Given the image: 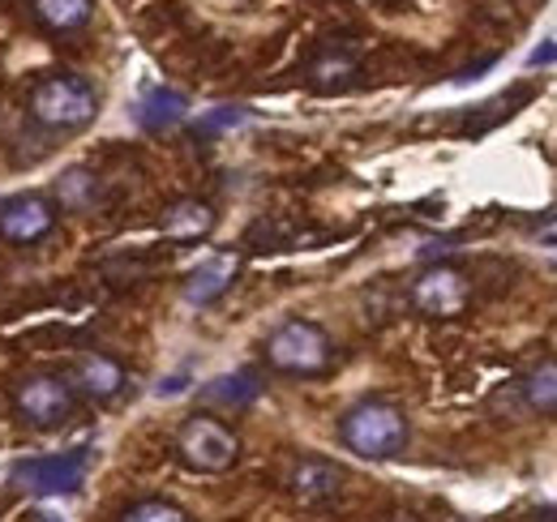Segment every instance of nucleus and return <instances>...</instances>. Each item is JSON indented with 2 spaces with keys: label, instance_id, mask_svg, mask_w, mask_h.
Returning <instances> with one entry per match:
<instances>
[{
  "label": "nucleus",
  "instance_id": "a211bd4d",
  "mask_svg": "<svg viewBox=\"0 0 557 522\" xmlns=\"http://www.w3.org/2000/svg\"><path fill=\"white\" fill-rule=\"evenodd\" d=\"M121 522H189V514L181 510V506H172V501H159V497H146V501H134Z\"/></svg>",
  "mask_w": 557,
  "mask_h": 522
},
{
  "label": "nucleus",
  "instance_id": "f257e3e1",
  "mask_svg": "<svg viewBox=\"0 0 557 522\" xmlns=\"http://www.w3.org/2000/svg\"><path fill=\"white\" fill-rule=\"evenodd\" d=\"M339 437L360 458H395L408 446V415L395 402L364 398L339 420Z\"/></svg>",
  "mask_w": 557,
  "mask_h": 522
},
{
  "label": "nucleus",
  "instance_id": "f3484780",
  "mask_svg": "<svg viewBox=\"0 0 557 522\" xmlns=\"http://www.w3.org/2000/svg\"><path fill=\"white\" fill-rule=\"evenodd\" d=\"M258 394H262V382H258L253 373H232V377L210 382L207 402H219V407H249Z\"/></svg>",
  "mask_w": 557,
  "mask_h": 522
},
{
  "label": "nucleus",
  "instance_id": "0eeeda50",
  "mask_svg": "<svg viewBox=\"0 0 557 522\" xmlns=\"http://www.w3.org/2000/svg\"><path fill=\"white\" fill-rule=\"evenodd\" d=\"M472 300V283L455 265H429L412 283V304L424 318H459Z\"/></svg>",
  "mask_w": 557,
  "mask_h": 522
},
{
  "label": "nucleus",
  "instance_id": "ddd939ff",
  "mask_svg": "<svg viewBox=\"0 0 557 522\" xmlns=\"http://www.w3.org/2000/svg\"><path fill=\"white\" fill-rule=\"evenodd\" d=\"M236 283V258H210L185 278V300L189 304H210Z\"/></svg>",
  "mask_w": 557,
  "mask_h": 522
},
{
  "label": "nucleus",
  "instance_id": "1a4fd4ad",
  "mask_svg": "<svg viewBox=\"0 0 557 522\" xmlns=\"http://www.w3.org/2000/svg\"><path fill=\"white\" fill-rule=\"evenodd\" d=\"M214 232V210L198 197H181L163 210V236L176 245H198Z\"/></svg>",
  "mask_w": 557,
  "mask_h": 522
},
{
  "label": "nucleus",
  "instance_id": "aec40b11",
  "mask_svg": "<svg viewBox=\"0 0 557 522\" xmlns=\"http://www.w3.org/2000/svg\"><path fill=\"white\" fill-rule=\"evenodd\" d=\"M554 61H557V44H549V48H536L528 65H554Z\"/></svg>",
  "mask_w": 557,
  "mask_h": 522
},
{
  "label": "nucleus",
  "instance_id": "2eb2a0df",
  "mask_svg": "<svg viewBox=\"0 0 557 522\" xmlns=\"http://www.w3.org/2000/svg\"><path fill=\"white\" fill-rule=\"evenodd\" d=\"M523 398L532 411L557 415V356H545L528 377H523Z\"/></svg>",
  "mask_w": 557,
  "mask_h": 522
},
{
  "label": "nucleus",
  "instance_id": "7ed1b4c3",
  "mask_svg": "<svg viewBox=\"0 0 557 522\" xmlns=\"http://www.w3.org/2000/svg\"><path fill=\"white\" fill-rule=\"evenodd\" d=\"M262 356L267 364L278 373H292V377H318L331 369L335 360V347L326 338V330L313 326V322H283L271 330V338L262 343Z\"/></svg>",
  "mask_w": 557,
  "mask_h": 522
},
{
  "label": "nucleus",
  "instance_id": "f03ea898",
  "mask_svg": "<svg viewBox=\"0 0 557 522\" xmlns=\"http://www.w3.org/2000/svg\"><path fill=\"white\" fill-rule=\"evenodd\" d=\"M30 116L44 125V129H82L95 121L99 112V95L86 77L77 73H52L44 82L30 86V99H26Z\"/></svg>",
  "mask_w": 557,
  "mask_h": 522
},
{
  "label": "nucleus",
  "instance_id": "f8f14e48",
  "mask_svg": "<svg viewBox=\"0 0 557 522\" xmlns=\"http://www.w3.org/2000/svg\"><path fill=\"white\" fill-rule=\"evenodd\" d=\"M30 13L52 35H77L95 17V0H30Z\"/></svg>",
  "mask_w": 557,
  "mask_h": 522
},
{
  "label": "nucleus",
  "instance_id": "4468645a",
  "mask_svg": "<svg viewBox=\"0 0 557 522\" xmlns=\"http://www.w3.org/2000/svg\"><path fill=\"white\" fill-rule=\"evenodd\" d=\"M189 112V99L181 90H168V86H154L146 99L138 103V125L150 133H163L172 125H181Z\"/></svg>",
  "mask_w": 557,
  "mask_h": 522
},
{
  "label": "nucleus",
  "instance_id": "6e6552de",
  "mask_svg": "<svg viewBox=\"0 0 557 522\" xmlns=\"http://www.w3.org/2000/svg\"><path fill=\"white\" fill-rule=\"evenodd\" d=\"M57 227V201L44 194H22L9 197L0 206V240L26 249V245H39L48 240Z\"/></svg>",
  "mask_w": 557,
  "mask_h": 522
},
{
  "label": "nucleus",
  "instance_id": "39448f33",
  "mask_svg": "<svg viewBox=\"0 0 557 522\" xmlns=\"http://www.w3.org/2000/svg\"><path fill=\"white\" fill-rule=\"evenodd\" d=\"M13 407H17V415L26 420V424H35V428H57V424H65L73 415V407H77V394L65 377H57V373H30V377H22L17 386H13Z\"/></svg>",
  "mask_w": 557,
  "mask_h": 522
},
{
  "label": "nucleus",
  "instance_id": "412c9836",
  "mask_svg": "<svg viewBox=\"0 0 557 522\" xmlns=\"http://www.w3.org/2000/svg\"><path fill=\"white\" fill-rule=\"evenodd\" d=\"M528 522H557V510H536Z\"/></svg>",
  "mask_w": 557,
  "mask_h": 522
},
{
  "label": "nucleus",
  "instance_id": "9b49d317",
  "mask_svg": "<svg viewBox=\"0 0 557 522\" xmlns=\"http://www.w3.org/2000/svg\"><path fill=\"white\" fill-rule=\"evenodd\" d=\"M73 390L90 394V398H116V394L125 390V369H121L112 356L86 351V356L73 364Z\"/></svg>",
  "mask_w": 557,
  "mask_h": 522
},
{
  "label": "nucleus",
  "instance_id": "4be33fe9",
  "mask_svg": "<svg viewBox=\"0 0 557 522\" xmlns=\"http://www.w3.org/2000/svg\"><path fill=\"white\" fill-rule=\"evenodd\" d=\"M549 245H557V232H549Z\"/></svg>",
  "mask_w": 557,
  "mask_h": 522
},
{
  "label": "nucleus",
  "instance_id": "6ab92c4d",
  "mask_svg": "<svg viewBox=\"0 0 557 522\" xmlns=\"http://www.w3.org/2000/svg\"><path fill=\"white\" fill-rule=\"evenodd\" d=\"M249 121V112L245 108H214L210 116H202L194 129L198 133H227V129H236V125H245Z\"/></svg>",
  "mask_w": 557,
  "mask_h": 522
},
{
  "label": "nucleus",
  "instance_id": "423d86ee",
  "mask_svg": "<svg viewBox=\"0 0 557 522\" xmlns=\"http://www.w3.org/2000/svg\"><path fill=\"white\" fill-rule=\"evenodd\" d=\"M90 467V455L86 450H65V455L52 458H30V462H17L13 467V484L30 497H61V493H73L82 484Z\"/></svg>",
  "mask_w": 557,
  "mask_h": 522
},
{
  "label": "nucleus",
  "instance_id": "9d476101",
  "mask_svg": "<svg viewBox=\"0 0 557 522\" xmlns=\"http://www.w3.org/2000/svg\"><path fill=\"white\" fill-rule=\"evenodd\" d=\"M287 484H292V493L300 501H326V497H335L344 488V467H335L326 458H300L292 467Z\"/></svg>",
  "mask_w": 557,
  "mask_h": 522
},
{
  "label": "nucleus",
  "instance_id": "20e7f679",
  "mask_svg": "<svg viewBox=\"0 0 557 522\" xmlns=\"http://www.w3.org/2000/svg\"><path fill=\"white\" fill-rule=\"evenodd\" d=\"M176 455L185 458L194 471L219 475L240 458V437L214 415H189L176 433Z\"/></svg>",
  "mask_w": 557,
  "mask_h": 522
},
{
  "label": "nucleus",
  "instance_id": "dca6fc26",
  "mask_svg": "<svg viewBox=\"0 0 557 522\" xmlns=\"http://www.w3.org/2000/svg\"><path fill=\"white\" fill-rule=\"evenodd\" d=\"M57 210L65 206V210H90L95 201H99V181L86 172V167H70L61 181H57Z\"/></svg>",
  "mask_w": 557,
  "mask_h": 522
}]
</instances>
